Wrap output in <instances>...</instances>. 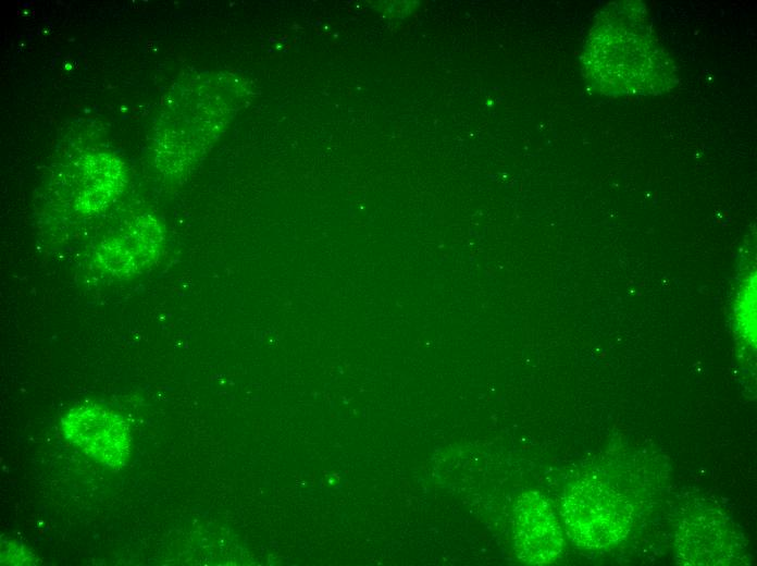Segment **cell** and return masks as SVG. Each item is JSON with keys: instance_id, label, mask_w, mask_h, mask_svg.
<instances>
[{"instance_id": "obj_3", "label": "cell", "mask_w": 757, "mask_h": 566, "mask_svg": "<svg viewBox=\"0 0 757 566\" xmlns=\"http://www.w3.org/2000/svg\"><path fill=\"white\" fill-rule=\"evenodd\" d=\"M61 430L69 442L106 467L120 469L129 457L127 423L117 414L99 405L72 408L62 417Z\"/></svg>"}, {"instance_id": "obj_4", "label": "cell", "mask_w": 757, "mask_h": 566, "mask_svg": "<svg viewBox=\"0 0 757 566\" xmlns=\"http://www.w3.org/2000/svg\"><path fill=\"white\" fill-rule=\"evenodd\" d=\"M512 529L517 556L526 564H550L562 551L559 521L547 499L537 491L524 492L517 499Z\"/></svg>"}, {"instance_id": "obj_1", "label": "cell", "mask_w": 757, "mask_h": 566, "mask_svg": "<svg viewBox=\"0 0 757 566\" xmlns=\"http://www.w3.org/2000/svg\"><path fill=\"white\" fill-rule=\"evenodd\" d=\"M584 72L607 95H655L677 82L674 64L637 1L606 5L583 52Z\"/></svg>"}, {"instance_id": "obj_5", "label": "cell", "mask_w": 757, "mask_h": 566, "mask_svg": "<svg viewBox=\"0 0 757 566\" xmlns=\"http://www.w3.org/2000/svg\"><path fill=\"white\" fill-rule=\"evenodd\" d=\"M148 238V237H147ZM144 236L135 233L127 238H122L119 243L110 244L101 249L98 255L99 263L108 272L127 276L149 267L158 257V242L152 241L144 244Z\"/></svg>"}, {"instance_id": "obj_6", "label": "cell", "mask_w": 757, "mask_h": 566, "mask_svg": "<svg viewBox=\"0 0 757 566\" xmlns=\"http://www.w3.org/2000/svg\"><path fill=\"white\" fill-rule=\"evenodd\" d=\"M36 561L35 555L22 543L5 539L1 544V562L11 565H30Z\"/></svg>"}, {"instance_id": "obj_2", "label": "cell", "mask_w": 757, "mask_h": 566, "mask_svg": "<svg viewBox=\"0 0 757 566\" xmlns=\"http://www.w3.org/2000/svg\"><path fill=\"white\" fill-rule=\"evenodd\" d=\"M632 505L598 477H584L571 484L563 500V519L572 541L585 549H605L630 530Z\"/></svg>"}]
</instances>
